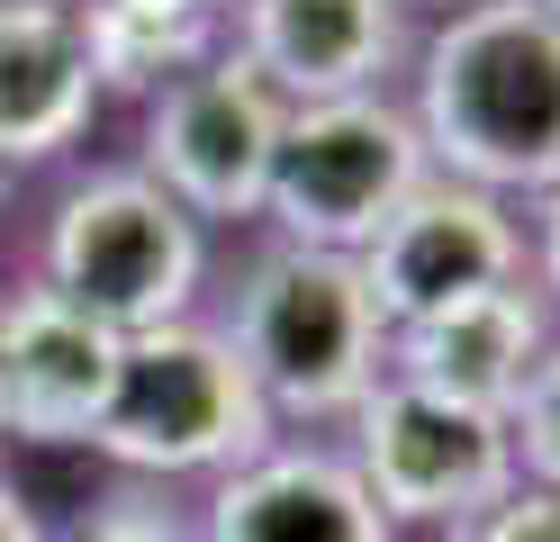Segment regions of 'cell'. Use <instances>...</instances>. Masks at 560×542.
<instances>
[{
    "label": "cell",
    "instance_id": "1",
    "mask_svg": "<svg viewBox=\"0 0 560 542\" xmlns=\"http://www.w3.org/2000/svg\"><path fill=\"white\" fill-rule=\"evenodd\" d=\"M407 127L425 163L488 199H542L560 181V19L542 0H462L407 55Z\"/></svg>",
    "mask_w": 560,
    "mask_h": 542
},
{
    "label": "cell",
    "instance_id": "2",
    "mask_svg": "<svg viewBox=\"0 0 560 542\" xmlns=\"http://www.w3.org/2000/svg\"><path fill=\"white\" fill-rule=\"evenodd\" d=\"M254 397L271 407V425H353V407L389 371V325H380L362 263L353 253H307V244H262L244 263L226 325Z\"/></svg>",
    "mask_w": 560,
    "mask_h": 542
},
{
    "label": "cell",
    "instance_id": "3",
    "mask_svg": "<svg viewBox=\"0 0 560 542\" xmlns=\"http://www.w3.org/2000/svg\"><path fill=\"white\" fill-rule=\"evenodd\" d=\"M280 443L271 407L254 397L235 344L208 316H172L145 335H118V380L91 425V452L118 461L127 480H208L244 470Z\"/></svg>",
    "mask_w": 560,
    "mask_h": 542
},
{
    "label": "cell",
    "instance_id": "4",
    "mask_svg": "<svg viewBox=\"0 0 560 542\" xmlns=\"http://www.w3.org/2000/svg\"><path fill=\"white\" fill-rule=\"evenodd\" d=\"M63 308H82L109 335H145L199 308L208 280V227H190L145 172H91L46 217V272Z\"/></svg>",
    "mask_w": 560,
    "mask_h": 542
},
{
    "label": "cell",
    "instance_id": "5",
    "mask_svg": "<svg viewBox=\"0 0 560 542\" xmlns=\"http://www.w3.org/2000/svg\"><path fill=\"white\" fill-rule=\"evenodd\" d=\"M425 172L434 163H425V145H416L407 108L389 91H371V100H317V108H290V118H280L262 217H271L280 244L362 253Z\"/></svg>",
    "mask_w": 560,
    "mask_h": 542
},
{
    "label": "cell",
    "instance_id": "6",
    "mask_svg": "<svg viewBox=\"0 0 560 542\" xmlns=\"http://www.w3.org/2000/svg\"><path fill=\"white\" fill-rule=\"evenodd\" d=\"M353 443H335L353 461V480L389 516V533H462L515 488V434L506 416L452 407L380 371V389L353 407Z\"/></svg>",
    "mask_w": 560,
    "mask_h": 542
},
{
    "label": "cell",
    "instance_id": "7",
    "mask_svg": "<svg viewBox=\"0 0 560 542\" xmlns=\"http://www.w3.org/2000/svg\"><path fill=\"white\" fill-rule=\"evenodd\" d=\"M280 118H290L280 91L235 46H218L199 72H182L172 91L145 100L136 172H145L190 227H244V217H262V181H271Z\"/></svg>",
    "mask_w": 560,
    "mask_h": 542
},
{
    "label": "cell",
    "instance_id": "8",
    "mask_svg": "<svg viewBox=\"0 0 560 542\" xmlns=\"http://www.w3.org/2000/svg\"><path fill=\"white\" fill-rule=\"evenodd\" d=\"M353 263H362V289H371L380 325L398 335V325L434 316V308H462L479 289H515L524 280V208L425 172Z\"/></svg>",
    "mask_w": 560,
    "mask_h": 542
},
{
    "label": "cell",
    "instance_id": "9",
    "mask_svg": "<svg viewBox=\"0 0 560 542\" xmlns=\"http://www.w3.org/2000/svg\"><path fill=\"white\" fill-rule=\"evenodd\" d=\"M226 46L280 91V108L371 100L416 55V19L398 0H235Z\"/></svg>",
    "mask_w": 560,
    "mask_h": 542
},
{
    "label": "cell",
    "instance_id": "10",
    "mask_svg": "<svg viewBox=\"0 0 560 542\" xmlns=\"http://www.w3.org/2000/svg\"><path fill=\"white\" fill-rule=\"evenodd\" d=\"M118 380V335L91 325L82 308H63L46 280H27L0 299V434L37 452L91 443L100 407Z\"/></svg>",
    "mask_w": 560,
    "mask_h": 542
},
{
    "label": "cell",
    "instance_id": "11",
    "mask_svg": "<svg viewBox=\"0 0 560 542\" xmlns=\"http://www.w3.org/2000/svg\"><path fill=\"white\" fill-rule=\"evenodd\" d=\"M190 542H398V533L353 480V461L317 434H299V443H271L244 470H226L208 488Z\"/></svg>",
    "mask_w": 560,
    "mask_h": 542
},
{
    "label": "cell",
    "instance_id": "12",
    "mask_svg": "<svg viewBox=\"0 0 560 542\" xmlns=\"http://www.w3.org/2000/svg\"><path fill=\"white\" fill-rule=\"evenodd\" d=\"M551 344V316L534 299V280L515 289H479L462 308H434L389 335V380L425 389V397H452V407H479V416H506L534 361Z\"/></svg>",
    "mask_w": 560,
    "mask_h": 542
},
{
    "label": "cell",
    "instance_id": "13",
    "mask_svg": "<svg viewBox=\"0 0 560 542\" xmlns=\"http://www.w3.org/2000/svg\"><path fill=\"white\" fill-rule=\"evenodd\" d=\"M100 118L73 0H0V163H55Z\"/></svg>",
    "mask_w": 560,
    "mask_h": 542
},
{
    "label": "cell",
    "instance_id": "14",
    "mask_svg": "<svg viewBox=\"0 0 560 542\" xmlns=\"http://www.w3.org/2000/svg\"><path fill=\"white\" fill-rule=\"evenodd\" d=\"M73 10H82V55L100 100H136V108L226 46V19L172 10V0H73Z\"/></svg>",
    "mask_w": 560,
    "mask_h": 542
},
{
    "label": "cell",
    "instance_id": "15",
    "mask_svg": "<svg viewBox=\"0 0 560 542\" xmlns=\"http://www.w3.org/2000/svg\"><path fill=\"white\" fill-rule=\"evenodd\" d=\"M506 434H515V480L560 497V335L542 344V361H534V380H524V397L506 407Z\"/></svg>",
    "mask_w": 560,
    "mask_h": 542
},
{
    "label": "cell",
    "instance_id": "16",
    "mask_svg": "<svg viewBox=\"0 0 560 542\" xmlns=\"http://www.w3.org/2000/svg\"><path fill=\"white\" fill-rule=\"evenodd\" d=\"M443 542H560V497L551 488H506L498 506H488L479 524H462V533H443Z\"/></svg>",
    "mask_w": 560,
    "mask_h": 542
},
{
    "label": "cell",
    "instance_id": "17",
    "mask_svg": "<svg viewBox=\"0 0 560 542\" xmlns=\"http://www.w3.org/2000/svg\"><path fill=\"white\" fill-rule=\"evenodd\" d=\"M73 542H190V533L172 524L154 497H127V488H118V497H100L91 516H82V533H73Z\"/></svg>",
    "mask_w": 560,
    "mask_h": 542
},
{
    "label": "cell",
    "instance_id": "18",
    "mask_svg": "<svg viewBox=\"0 0 560 542\" xmlns=\"http://www.w3.org/2000/svg\"><path fill=\"white\" fill-rule=\"evenodd\" d=\"M534 217H524V280H534V299L560 308V181L542 199H524Z\"/></svg>",
    "mask_w": 560,
    "mask_h": 542
},
{
    "label": "cell",
    "instance_id": "19",
    "mask_svg": "<svg viewBox=\"0 0 560 542\" xmlns=\"http://www.w3.org/2000/svg\"><path fill=\"white\" fill-rule=\"evenodd\" d=\"M0 542H46V524H37V506L19 497V480H0Z\"/></svg>",
    "mask_w": 560,
    "mask_h": 542
},
{
    "label": "cell",
    "instance_id": "20",
    "mask_svg": "<svg viewBox=\"0 0 560 542\" xmlns=\"http://www.w3.org/2000/svg\"><path fill=\"white\" fill-rule=\"evenodd\" d=\"M172 10H208V19H226V10H235V0H172Z\"/></svg>",
    "mask_w": 560,
    "mask_h": 542
},
{
    "label": "cell",
    "instance_id": "21",
    "mask_svg": "<svg viewBox=\"0 0 560 542\" xmlns=\"http://www.w3.org/2000/svg\"><path fill=\"white\" fill-rule=\"evenodd\" d=\"M10 181H19V172H10V163H0V199H10Z\"/></svg>",
    "mask_w": 560,
    "mask_h": 542
},
{
    "label": "cell",
    "instance_id": "22",
    "mask_svg": "<svg viewBox=\"0 0 560 542\" xmlns=\"http://www.w3.org/2000/svg\"><path fill=\"white\" fill-rule=\"evenodd\" d=\"M542 10H551V19H560V0H542Z\"/></svg>",
    "mask_w": 560,
    "mask_h": 542
},
{
    "label": "cell",
    "instance_id": "23",
    "mask_svg": "<svg viewBox=\"0 0 560 542\" xmlns=\"http://www.w3.org/2000/svg\"><path fill=\"white\" fill-rule=\"evenodd\" d=\"M0 443H10V434H0Z\"/></svg>",
    "mask_w": 560,
    "mask_h": 542
}]
</instances>
